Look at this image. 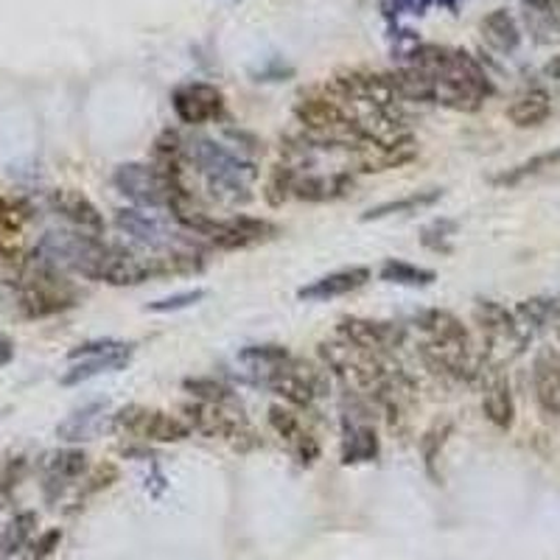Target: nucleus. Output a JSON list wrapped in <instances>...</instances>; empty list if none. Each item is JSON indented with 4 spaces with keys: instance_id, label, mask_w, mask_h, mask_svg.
Listing matches in <instances>:
<instances>
[{
    "instance_id": "41",
    "label": "nucleus",
    "mask_w": 560,
    "mask_h": 560,
    "mask_svg": "<svg viewBox=\"0 0 560 560\" xmlns=\"http://www.w3.org/2000/svg\"><path fill=\"white\" fill-rule=\"evenodd\" d=\"M26 219L28 213L23 205L0 194V233H18V230L26 224Z\"/></svg>"
},
{
    "instance_id": "40",
    "label": "nucleus",
    "mask_w": 560,
    "mask_h": 560,
    "mask_svg": "<svg viewBox=\"0 0 560 560\" xmlns=\"http://www.w3.org/2000/svg\"><path fill=\"white\" fill-rule=\"evenodd\" d=\"M59 541H62V529H45L43 535H37L34 541H28V547L23 549V560H48L57 552Z\"/></svg>"
},
{
    "instance_id": "3",
    "label": "nucleus",
    "mask_w": 560,
    "mask_h": 560,
    "mask_svg": "<svg viewBox=\"0 0 560 560\" xmlns=\"http://www.w3.org/2000/svg\"><path fill=\"white\" fill-rule=\"evenodd\" d=\"M185 163H191L219 197L230 199V202H249L253 199L249 183L258 177V168L217 140H185Z\"/></svg>"
},
{
    "instance_id": "39",
    "label": "nucleus",
    "mask_w": 560,
    "mask_h": 560,
    "mask_svg": "<svg viewBox=\"0 0 560 560\" xmlns=\"http://www.w3.org/2000/svg\"><path fill=\"white\" fill-rule=\"evenodd\" d=\"M118 350H132V345L121 342V339H90V342H82L70 350L68 359L70 362H79V359L104 357V353H118Z\"/></svg>"
},
{
    "instance_id": "30",
    "label": "nucleus",
    "mask_w": 560,
    "mask_h": 560,
    "mask_svg": "<svg viewBox=\"0 0 560 560\" xmlns=\"http://www.w3.org/2000/svg\"><path fill=\"white\" fill-rule=\"evenodd\" d=\"M183 389L191 395L194 401L217 404V407H230V404H236V393H233L228 384L217 382V378H210V376L185 378Z\"/></svg>"
},
{
    "instance_id": "29",
    "label": "nucleus",
    "mask_w": 560,
    "mask_h": 560,
    "mask_svg": "<svg viewBox=\"0 0 560 560\" xmlns=\"http://www.w3.org/2000/svg\"><path fill=\"white\" fill-rule=\"evenodd\" d=\"M34 529H37V513L34 510L14 513L7 527L0 529V558H12V555L23 552L32 541Z\"/></svg>"
},
{
    "instance_id": "16",
    "label": "nucleus",
    "mask_w": 560,
    "mask_h": 560,
    "mask_svg": "<svg viewBox=\"0 0 560 560\" xmlns=\"http://www.w3.org/2000/svg\"><path fill=\"white\" fill-rule=\"evenodd\" d=\"M350 188H353V177L345 172L334 174H314V172H300L294 174L292 183V199L300 202H334V199L348 197Z\"/></svg>"
},
{
    "instance_id": "36",
    "label": "nucleus",
    "mask_w": 560,
    "mask_h": 560,
    "mask_svg": "<svg viewBox=\"0 0 560 560\" xmlns=\"http://www.w3.org/2000/svg\"><path fill=\"white\" fill-rule=\"evenodd\" d=\"M457 233V222L452 219H434L432 224L420 230V244L427 249H434V253H448V238Z\"/></svg>"
},
{
    "instance_id": "44",
    "label": "nucleus",
    "mask_w": 560,
    "mask_h": 560,
    "mask_svg": "<svg viewBox=\"0 0 560 560\" xmlns=\"http://www.w3.org/2000/svg\"><path fill=\"white\" fill-rule=\"evenodd\" d=\"M547 77L555 79V82H560V57H555L552 62L547 65Z\"/></svg>"
},
{
    "instance_id": "31",
    "label": "nucleus",
    "mask_w": 560,
    "mask_h": 560,
    "mask_svg": "<svg viewBox=\"0 0 560 560\" xmlns=\"http://www.w3.org/2000/svg\"><path fill=\"white\" fill-rule=\"evenodd\" d=\"M516 317L524 325H533V328H544L552 319L560 317V298H527L516 306Z\"/></svg>"
},
{
    "instance_id": "1",
    "label": "nucleus",
    "mask_w": 560,
    "mask_h": 560,
    "mask_svg": "<svg viewBox=\"0 0 560 560\" xmlns=\"http://www.w3.org/2000/svg\"><path fill=\"white\" fill-rule=\"evenodd\" d=\"M409 65L432 77V104L448 107L454 113H477L493 96V82L482 65L463 48L448 45H418L409 54Z\"/></svg>"
},
{
    "instance_id": "11",
    "label": "nucleus",
    "mask_w": 560,
    "mask_h": 560,
    "mask_svg": "<svg viewBox=\"0 0 560 560\" xmlns=\"http://www.w3.org/2000/svg\"><path fill=\"white\" fill-rule=\"evenodd\" d=\"M115 224L135 244L149 249V253H172V249H179L177 233L163 219L154 217V213H149L143 208L115 210Z\"/></svg>"
},
{
    "instance_id": "43",
    "label": "nucleus",
    "mask_w": 560,
    "mask_h": 560,
    "mask_svg": "<svg viewBox=\"0 0 560 560\" xmlns=\"http://www.w3.org/2000/svg\"><path fill=\"white\" fill-rule=\"evenodd\" d=\"M12 359H14V342L9 337H3V334H0V368H7Z\"/></svg>"
},
{
    "instance_id": "27",
    "label": "nucleus",
    "mask_w": 560,
    "mask_h": 560,
    "mask_svg": "<svg viewBox=\"0 0 560 560\" xmlns=\"http://www.w3.org/2000/svg\"><path fill=\"white\" fill-rule=\"evenodd\" d=\"M558 163H560V149L535 154V158L524 160V163H518V166H510L504 168L502 174H497V177H493V185H499V188H516V185L527 183V179L547 174L549 168H555Z\"/></svg>"
},
{
    "instance_id": "5",
    "label": "nucleus",
    "mask_w": 560,
    "mask_h": 560,
    "mask_svg": "<svg viewBox=\"0 0 560 560\" xmlns=\"http://www.w3.org/2000/svg\"><path fill=\"white\" fill-rule=\"evenodd\" d=\"M115 191L124 194L135 208L172 210L179 199L188 197L183 174L160 168L158 163H121L113 172Z\"/></svg>"
},
{
    "instance_id": "13",
    "label": "nucleus",
    "mask_w": 560,
    "mask_h": 560,
    "mask_svg": "<svg viewBox=\"0 0 560 560\" xmlns=\"http://www.w3.org/2000/svg\"><path fill=\"white\" fill-rule=\"evenodd\" d=\"M533 398L547 420H560V353L541 348L533 359Z\"/></svg>"
},
{
    "instance_id": "10",
    "label": "nucleus",
    "mask_w": 560,
    "mask_h": 560,
    "mask_svg": "<svg viewBox=\"0 0 560 560\" xmlns=\"http://www.w3.org/2000/svg\"><path fill=\"white\" fill-rule=\"evenodd\" d=\"M337 334L357 348L373 350V353H395L407 342V328L393 319L342 317L337 323Z\"/></svg>"
},
{
    "instance_id": "21",
    "label": "nucleus",
    "mask_w": 560,
    "mask_h": 560,
    "mask_svg": "<svg viewBox=\"0 0 560 560\" xmlns=\"http://www.w3.org/2000/svg\"><path fill=\"white\" fill-rule=\"evenodd\" d=\"M107 409V401L84 404L82 409L70 412L62 423H57V438L65 440V443H84V440H93L98 434V429H102Z\"/></svg>"
},
{
    "instance_id": "12",
    "label": "nucleus",
    "mask_w": 560,
    "mask_h": 560,
    "mask_svg": "<svg viewBox=\"0 0 560 560\" xmlns=\"http://www.w3.org/2000/svg\"><path fill=\"white\" fill-rule=\"evenodd\" d=\"M415 325H418L420 334H427V342L434 348L474 353L468 325L448 308H423V312L415 314Z\"/></svg>"
},
{
    "instance_id": "15",
    "label": "nucleus",
    "mask_w": 560,
    "mask_h": 560,
    "mask_svg": "<svg viewBox=\"0 0 560 560\" xmlns=\"http://www.w3.org/2000/svg\"><path fill=\"white\" fill-rule=\"evenodd\" d=\"M185 423L191 427V432L205 434V438H224V440H236L244 434L242 420L230 412L228 407H217V404H202L191 401L183 407Z\"/></svg>"
},
{
    "instance_id": "33",
    "label": "nucleus",
    "mask_w": 560,
    "mask_h": 560,
    "mask_svg": "<svg viewBox=\"0 0 560 560\" xmlns=\"http://www.w3.org/2000/svg\"><path fill=\"white\" fill-rule=\"evenodd\" d=\"M298 168L289 166V163H280V166L272 168L267 185H264V199H267L272 208H283V205L292 199V183Z\"/></svg>"
},
{
    "instance_id": "4",
    "label": "nucleus",
    "mask_w": 560,
    "mask_h": 560,
    "mask_svg": "<svg viewBox=\"0 0 560 560\" xmlns=\"http://www.w3.org/2000/svg\"><path fill=\"white\" fill-rule=\"evenodd\" d=\"M113 244L104 238L84 233V230H48L34 247V255L54 264L68 275H79L88 280H102L104 267L109 261Z\"/></svg>"
},
{
    "instance_id": "19",
    "label": "nucleus",
    "mask_w": 560,
    "mask_h": 560,
    "mask_svg": "<svg viewBox=\"0 0 560 560\" xmlns=\"http://www.w3.org/2000/svg\"><path fill=\"white\" fill-rule=\"evenodd\" d=\"M482 415L488 418V423H493V427L502 429V432L513 429V423H516V401H513L510 378L504 376V373H493V376L485 382Z\"/></svg>"
},
{
    "instance_id": "42",
    "label": "nucleus",
    "mask_w": 560,
    "mask_h": 560,
    "mask_svg": "<svg viewBox=\"0 0 560 560\" xmlns=\"http://www.w3.org/2000/svg\"><path fill=\"white\" fill-rule=\"evenodd\" d=\"M395 9L404 14H423L429 7H432L434 0H393Z\"/></svg>"
},
{
    "instance_id": "6",
    "label": "nucleus",
    "mask_w": 560,
    "mask_h": 560,
    "mask_svg": "<svg viewBox=\"0 0 560 560\" xmlns=\"http://www.w3.org/2000/svg\"><path fill=\"white\" fill-rule=\"evenodd\" d=\"M113 427L138 440H149V443H183L194 434L183 418L163 412V409L143 407V404H129V407L118 409L113 415Z\"/></svg>"
},
{
    "instance_id": "28",
    "label": "nucleus",
    "mask_w": 560,
    "mask_h": 560,
    "mask_svg": "<svg viewBox=\"0 0 560 560\" xmlns=\"http://www.w3.org/2000/svg\"><path fill=\"white\" fill-rule=\"evenodd\" d=\"M378 280L384 283H395V287H412V289H423L432 287L434 280H438V272L429 267H418V264L401 261V258H387L378 269Z\"/></svg>"
},
{
    "instance_id": "7",
    "label": "nucleus",
    "mask_w": 560,
    "mask_h": 560,
    "mask_svg": "<svg viewBox=\"0 0 560 560\" xmlns=\"http://www.w3.org/2000/svg\"><path fill=\"white\" fill-rule=\"evenodd\" d=\"M278 236V228L267 219H255V217H230V219H217L210 217L208 228H205L202 238H208L217 249H247L255 247V244H264L269 238Z\"/></svg>"
},
{
    "instance_id": "25",
    "label": "nucleus",
    "mask_w": 560,
    "mask_h": 560,
    "mask_svg": "<svg viewBox=\"0 0 560 560\" xmlns=\"http://www.w3.org/2000/svg\"><path fill=\"white\" fill-rule=\"evenodd\" d=\"M443 199V191L440 188H429V191H415L409 197L401 199H389V202H378L370 210H364L362 222H382V219L389 217H401V213H418V210L434 208V205Z\"/></svg>"
},
{
    "instance_id": "2",
    "label": "nucleus",
    "mask_w": 560,
    "mask_h": 560,
    "mask_svg": "<svg viewBox=\"0 0 560 560\" xmlns=\"http://www.w3.org/2000/svg\"><path fill=\"white\" fill-rule=\"evenodd\" d=\"M14 294L20 314L28 319L57 317L79 306V289L73 287V280H68V272L34 253L14 280Z\"/></svg>"
},
{
    "instance_id": "17",
    "label": "nucleus",
    "mask_w": 560,
    "mask_h": 560,
    "mask_svg": "<svg viewBox=\"0 0 560 560\" xmlns=\"http://www.w3.org/2000/svg\"><path fill=\"white\" fill-rule=\"evenodd\" d=\"M370 278H373V272L368 267L337 269V272L323 275V278L312 280L303 289H298V298L306 300V303H325V300H337L350 292H357Z\"/></svg>"
},
{
    "instance_id": "22",
    "label": "nucleus",
    "mask_w": 560,
    "mask_h": 560,
    "mask_svg": "<svg viewBox=\"0 0 560 560\" xmlns=\"http://www.w3.org/2000/svg\"><path fill=\"white\" fill-rule=\"evenodd\" d=\"M524 23L535 43H560V0H524Z\"/></svg>"
},
{
    "instance_id": "45",
    "label": "nucleus",
    "mask_w": 560,
    "mask_h": 560,
    "mask_svg": "<svg viewBox=\"0 0 560 560\" xmlns=\"http://www.w3.org/2000/svg\"><path fill=\"white\" fill-rule=\"evenodd\" d=\"M558 339H560V328H558Z\"/></svg>"
},
{
    "instance_id": "9",
    "label": "nucleus",
    "mask_w": 560,
    "mask_h": 560,
    "mask_svg": "<svg viewBox=\"0 0 560 560\" xmlns=\"http://www.w3.org/2000/svg\"><path fill=\"white\" fill-rule=\"evenodd\" d=\"M172 109L185 127H202L224 113V93L210 82H185L172 93Z\"/></svg>"
},
{
    "instance_id": "26",
    "label": "nucleus",
    "mask_w": 560,
    "mask_h": 560,
    "mask_svg": "<svg viewBox=\"0 0 560 560\" xmlns=\"http://www.w3.org/2000/svg\"><path fill=\"white\" fill-rule=\"evenodd\" d=\"M132 359V350H118V353H104V357H88L77 362L62 376V387H77V384L90 382V378L102 376V373H118Z\"/></svg>"
},
{
    "instance_id": "18",
    "label": "nucleus",
    "mask_w": 560,
    "mask_h": 560,
    "mask_svg": "<svg viewBox=\"0 0 560 560\" xmlns=\"http://www.w3.org/2000/svg\"><path fill=\"white\" fill-rule=\"evenodd\" d=\"M474 319H477L485 337H488V342H513V339L522 342L516 312H510L499 300L479 298L477 306H474Z\"/></svg>"
},
{
    "instance_id": "38",
    "label": "nucleus",
    "mask_w": 560,
    "mask_h": 560,
    "mask_svg": "<svg viewBox=\"0 0 560 560\" xmlns=\"http://www.w3.org/2000/svg\"><path fill=\"white\" fill-rule=\"evenodd\" d=\"M28 474V459L26 457H9L0 463V499L12 497V490L18 488Z\"/></svg>"
},
{
    "instance_id": "37",
    "label": "nucleus",
    "mask_w": 560,
    "mask_h": 560,
    "mask_svg": "<svg viewBox=\"0 0 560 560\" xmlns=\"http://www.w3.org/2000/svg\"><path fill=\"white\" fill-rule=\"evenodd\" d=\"M118 477H121V471H118V465H115V463H102V465H96V468L90 471L88 482L82 485V493H79L77 504H82L84 499L96 497V493H102V490H107L109 485L118 482Z\"/></svg>"
},
{
    "instance_id": "14",
    "label": "nucleus",
    "mask_w": 560,
    "mask_h": 560,
    "mask_svg": "<svg viewBox=\"0 0 560 560\" xmlns=\"http://www.w3.org/2000/svg\"><path fill=\"white\" fill-rule=\"evenodd\" d=\"M48 205L65 222H70L77 230H84V233L102 236L104 228H107L104 213L96 208V202L84 197L82 191H77V188H57V191L48 194Z\"/></svg>"
},
{
    "instance_id": "34",
    "label": "nucleus",
    "mask_w": 560,
    "mask_h": 560,
    "mask_svg": "<svg viewBox=\"0 0 560 560\" xmlns=\"http://www.w3.org/2000/svg\"><path fill=\"white\" fill-rule=\"evenodd\" d=\"M267 420H269V427H272V432L278 434L287 446H292L294 440L306 432V427L300 423L298 415H294L289 407H283V404H272V407H269Z\"/></svg>"
},
{
    "instance_id": "32",
    "label": "nucleus",
    "mask_w": 560,
    "mask_h": 560,
    "mask_svg": "<svg viewBox=\"0 0 560 560\" xmlns=\"http://www.w3.org/2000/svg\"><path fill=\"white\" fill-rule=\"evenodd\" d=\"M454 432V423H448V420H440V423H434V427H429L427 432L420 434V457H423V465H427V471L434 474V463H438L440 452H443V446L448 443V438H452Z\"/></svg>"
},
{
    "instance_id": "23",
    "label": "nucleus",
    "mask_w": 560,
    "mask_h": 560,
    "mask_svg": "<svg viewBox=\"0 0 560 560\" xmlns=\"http://www.w3.org/2000/svg\"><path fill=\"white\" fill-rule=\"evenodd\" d=\"M418 158V149H415V140H401V143H393V147H370L364 152H359V172L364 174H382L389 168H401L407 163Z\"/></svg>"
},
{
    "instance_id": "20",
    "label": "nucleus",
    "mask_w": 560,
    "mask_h": 560,
    "mask_svg": "<svg viewBox=\"0 0 560 560\" xmlns=\"http://www.w3.org/2000/svg\"><path fill=\"white\" fill-rule=\"evenodd\" d=\"M552 115V98L544 88H529L518 93L508 107V121L516 129H535L549 121Z\"/></svg>"
},
{
    "instance_id": "24",
    "label": "nucleus",
    "mask_w": 560,
    "mask_h": 560,
    "mask_svg": "<svg viewBox=\"0 0 560 560\" xmlns=\"http://www.w3.org/2000/svg\"><path fill=\"white\" fill-rule=\"evenodd\" d=\"M479 32H482L485 45L499 54H513L518 48V43H522V32H518L516 18H513L508 9H497V12H490L488 18H482Z\"/></svg>"
},
{
    "instance_id": "35",
    "label": "nucleus",
    "mask_w": 560,
    "mask_h": 560,
    "mask_svg": "<svg viewBox=\"0 0 560 560\" xmlns=\"http://www.w3.org/2000/svg\"><path fill=\"white\" fill-rule=\"evenodd\" d=\"M205 298H208V289H185V292L168 294V298H163V300H154V303H149L147 306V312H152V314L185 312V308H191V306H197V303H202Z\"/></svg>"
},
{
    "instance_id": "8",
    "label": "nucleus",
    "mask_w": 560,
    "mask_h": 560,
    "mask_svg": "<svg viewBox=\"0 0 560 560\" xmlns=\"http://www.w3.org/2000/svg\"><path fill=\"white\" fill-rule=\"evenodd\" d=\"M88 452L77 446L45 454L39 463V488H43L45 502H59L88 474Z\"/></svg>"
}]
</instances>
